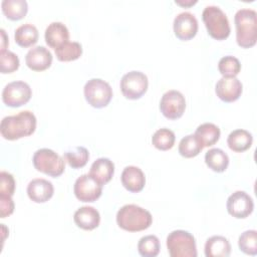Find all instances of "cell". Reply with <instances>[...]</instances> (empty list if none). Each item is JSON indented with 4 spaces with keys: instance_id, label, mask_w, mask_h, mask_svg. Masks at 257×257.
<instances>
[{
    "instance_id": "cell-1",
    "label": "cell",
    "mask_w": 257,
    "mask_h": 257,
    "mask_svg": "<svg viewBox=\"0 0 257 257\" xmlns=\"http://www.w3.org/2000/svg\"><path fill=\"white\" fill-rule=\"evenodd\" d=\"M36 116L30 110H22L14 115L2 118L0 123L1 136L8 141L28 137L35 132Z\"/></svg>"
},
{
    "instance_id": "cell-2",
    "label": "cell",
    "mask_w": 257,
    "mask_h": 257,
    "mask_svg": "<svg viewBox=\"0 0 257 257\" xmlns=\"http://www.w3.org/2000/svg\"><path fill=\"white\" fill-rule=\"evenodd\" d=\"M236 41L242 48H250L257 41V13L250 8L239 9L235 16Z\"/></svg>"
},
{
    "instance_id": "cell-3",
    "label": "cell",
    "mask_w": 257,
    "mask_h": 257,
    "mask_svg": "<svg viewBox=\"0 0 257 257\" xmlns=\"http://www.w3.org/2000/svg\"><path fill=\"white\" fill-rule=\"evenodd\" d=\"M153 222L151 213L135 204L122 206L116 213L117 225L128 232H139L148 229Z\"/></svg>"
},
{
    "instance_id": "cell-4",
    "label": "cell",
    "mask_w": 257,
    "mask_h": 257,
    "mask_svg": "<svg viewBox=\"0 0 257 257\" xmlns=\"http://www.w3.org/2000/svg\"><path fill=\"white\" fill-rule=\"evenodd\" d=\"M203 22L211 37L224 40L230 35V23L225 12L218 6H206L202 13Z\"/></svg>"
},
{
    "instance_id": "cell-5",
    "label": "cell",
    "mask_w": 257,
    "mask_h": 257,
    "mask_svg": "<svg viewBox=\"0 0 257 257\" xmlns=\"http://www.w3.org/2000/svg\"><path fill=\"white\" fill-rule=\"evenodd\" d=\"M167 248L171 257H196L194 236L185 230L172 231L167 237Z\"/></svg>"
},
{
    "instance_id": "cell-6",
    "label": "cell",
    "mask_w": 257,
    "mask_h": 257,
    "mask_svg": "<svg viewBox=\"0 0 257 257\" xmlns=\"http://www.w3.org/2000/svg\"><path fill=\"white\" fill-rule=\"evenodd\" d=\"M32 162L38 172L53 178L62 175L65 169V161L54 151L46 148L37 150L33 155Z\"/></svg>"
},
{
    "instance_id": "cell-7",
    "label": "cell",
    "mask_w": 257,
    "mask_h": 257,
    "mask_svg": "<svg viewBox=\"0 0 257 257\" xmlns=\"http://www.w3.org/2000/svg\"><path fill=\"white\" fill-rule=\"evenodd\" d=\"M86 101L95 108L106 106L112 97V88L108 82L100 78L89 79L83 87Z\"/></svg>"
},
{
    "instance_id": "cell-8",
    "label": "cell",
    "mask_w": 257,
    "mask_h": 257,
    "mask_svg": "<svg viewBox=\"0 0 257 257\" xmlns=\"http://www.w3.org/2000/svg\"><path fill=\"white\" fill-rule=\"evenodd\" d=\"M148 86V77L142 71H130L120 79V90L123 96L128 99H138L142 97L146 93Z\"/></svg>"
},
{
    "instance_id": "cell-9",
    "label": "cell",
    "mask_w": 257,
    "mask_h": 257,
    "mask_svg": "<svg viewBox=\"0 0 257 257\" xmlns=\"http://www.w3.org/2000/svg\"><path fill=\"white\" fill-rule=\"evenodd\" d=\"M32 95V90L28 83L17 80L9 82L2 90V100L10 107H19L27 103Z\"/></svg>"
},
{
    "instance_id": "cell-10",
    "label": "cell",
    "mask_w": 257,
    "mask_h": 257,
    "mask_svg": "<svg viewBox=\"0 0 257 257\" xmlns=\"http://www.w3.org/2000/svg\"><path fill=\"white\" fill-rule=\"evenodd\" d=\"M73 192L81 202H94L101 196L102 185L89 174H83L76 179Z\"/></svg>"
},
{
    "instance_id": "cell-11",
    "label": "cell",
    "mask_w": 257,
    "mask_h": 257,
    "mask_svg": "<svg viewBox=\"0 0 257 257\" xmlns=\"http://www.w3.org/2000/svg\"><path fill=\"white\" fill-rule=\"evenodd\" d=\"M186 109L185 96L175 89L165 92L160 101V110L169 119L180 118Z\"/></svg>"
},
{
    "instance_id": "cell-12",
    "label": "cell",
    "mask_w": 257,
    "mask_h": 257,
    "mask_svg": "<svg viewBox=\"0 0 257 257\" xmlns=\"http://www.w3.org/2000/svg\"><path fill=\"white\" fill-rule=\"evenodd\" d=\"M226 207L231 216L237 219H244L253 212L254 202L246 192L236 191L229 196Z\"/></svg>"
},
{
    "instance_id": "cell-13",
    "label": "cell",
    "mask_w": 257,
    "mask_h": 257,
    "mask_svg": "<svg viewBox=\"0 0 257 257\" xmlns=\"http://www.w3.org/2000/svg\"><path fill=\"white\" fill-rule=\"evenodd\" d=\"M198 20L195 15L187 11L179 13L173 23L175 35L184 41L195 37L198 32Z\"/></svg>"
},
{
    "instance_id": "cell-14",
    "label": "cell",
    "mask_w": 257,
    "mask_h": 257,
    "mask_svg": "<svg viewBox=\"0 0 257 257\" xmlns=\"http://www.w3.org/2000/svg\"><path fill=\"white\" fill-rule=\"evenodd\" d=\"M243 90V85L237 77H221L215 86L217 96L225 102L237 100Z\"/></svg>"
},
{
    "instance_id": "cell-15",
    "label": "cell",
    "mask_w": 257,
    "mask_h": 257,
    "mask_svg": "<svg viewBox=\"0 0 257 257\" xmlns=\"http://www.w3.org/2000/svg\"><path fill=\"white\" fill-rule=\"evenodd\" d=\"M52 54L44 46H35L26 53V65L34 71H43L50 67L52 63Z\"/></svg>"
},
{
    "instance_id": "cell-16",
    "label": "cell",
    "mask_w": 257,
    "mask_h": 257,
    "mask_svg": "<svg viewBox=\"0 0 257 257\" xmlns=\"http://www.w3.org/2000/svg\"><path fill=\"white\" fill-rule=\"evenodd\" d=\"M54 193V187L51 182L45 179H33L27 186V195L35 203H45Z\"/></svg>"
},
{
    "instance_id": "cell-17",
    "label": "cell",
    "mask_w": 257,
    "mask_h": 257,
    "mask_svg": "<svg viewBox=\"0 0 257 257\" xmlns=\"http://www.w3.org/2000/svg\"><path fill=\"white\" fill-rule=\"evenodd\" d=\"M122 186L132 193L141 192L146 184L144 172L136 166H127L123 169L120 176Z\"/></svg>"
},
{
    "instance_id": "cell-18",
    "label": "cell",
    "mask_w": 257,
    "mask_h": 257,
    "mask_svg": "<svg viewBox=\"0 0 257 257\" xmlns=\"http://www.w3.org/2000/svg\"><path fill=\"white\" fill-rule=\"evenodd\" d=\"M74 223L83 230H93L100 222L99 212L91 206H83L77 209L73 215Z\"/></svg>"
},
{
    "instance_id": "cell-19",
    "label": "cell",
    "mask_w": 257,
    "mask_h": 257,
    "mask_svg": "<svg viewBox=\"0 0 257 257\" xmlns=\"http://www.w3.org/2000/svg\"><path fill=\"white\" fill-rule=\"evenodd\" d=\"M44 38L49 47L56 49L69 40V31L62 22L55 21L46 27Z\"/></svg>"
},
{
    "instance_id": "cell-20",
    "label": "cell",
    "mask_w": 257,
    "mask_h": 257,
    "mask_svg": "<svg viewBox=\"0 0 257 257\" xmlns=\"http://www.w3.org/2000/svg\"><path fill=\"white\" fill-rule=\"evenodd\" d=\"M88 174L103 186L111 180L114 174V164L107 158H98L92 163Z\"/></svg>"
},
{
    "instance_id": "cell-21",
    "label": "cell",
    "mask_w": 257,
    "mask_h": 257,
    "mask_svg": "<svg viewBox=\"0 0 257 257\" xmlns=\"http://www.w3.org/2000/svg\"><path fill=\"white\" fill-rule=\"evenodd\" d=\"M231 253V245L227 238L215 235L207 239L205 243V255L207 257H228Z\"/></svg>"
},
{
    "instance_id": "cell-22",
    "label": "cell",
    "mask_w": 257,
    "mask_h": 257,
    "mask_svg": "<svg viewBox=\"0 0 257 257\" xmlns=\"http://www.w3.org/2000/svg\"><path fill=\"white\" fill-rule=\"evenodd\" d=\"M252 143L253 137L251 133L242 128L231 132L227 138L228 147L236 153H242L247 151L251 147Z\"/></svg>"
},
{
    "instance_id": "cell-23",
    "label": "cell",
    "mask_w": 257,
    "mask_h": 257,
    "mask_svg": "<svg viewBox=\"0 0 257 257\" xmlns=\"http://www.w3.org/2000/svg\"><path fill=\"white\" fill-rule=\"evenodd\" d=\"M194 135L198 139V141L201 143L203 148H205V147H211L215 145L219 141L221 132L216 124L212 122H205L200 124L196 128V132Z\"/></svg>"
},
{
    "instance_id": "cell-24",
    "label": "cell",
    "mask_w": 257,
    "mask_h": 257,
    "mask_svg": "<svg viewBox=\"0 0 257 257\" xmlns=\"http://www.w3.org/2000/svg\"><path fill=\"white\" fill-rule=\"evenodd\" d=\"M14 38L19 46L30 47L38 40V30L33 24L25 23L16 28Z\"/></svg>"
},
{
    "instance_id": "cell-25",
    "label": "cell",
    "mask_w": 257,
    "mask_h": 257,
    "mask_svg": "<svg viewBox=\"0 0 257 257\" xmlns=\"http://www.w3.org/2000/svg\"><path fill=\"white\" fill-rule=\"evenodd\" d=\"M205 163L212 171L222 173L228 168L229 157L223 150L213 148L205 154Z\"/></svg>"
},
{
    "instance_id": "cell-26",
    "label": "cell",
    "mask_w": 257,
    "mask_h": 257,
    "mask_svg": "<svg viewBox=\"0 0 257 257\" xmlns=\"http://www.w3.org/2000/svg\"><path fill=\"white\" fill-rule=\"evenodd\" d=\"M3 14L10 20H20L25 17L28 5L25 0H3L1 2Z\"/></svg>"
},
{
    "instance_id": "cell-27",
    "label": "cell",
    "mask_w": 257,
    "mask_h": 257,
    "mask_svg": "<svg viewBox=\"0 0 257 257\" xmlns=\"http://www.w3.org/2000/svg\"><path fill=\"white\" fill-rule=\"evenodd\" d=\"M63 157L64 161H66L72 169H80L87 164L89 153L86 148L78 146L66 151Z\"/></svg>"
},
{
    "instance_id": "cell-28",
    "label": "cell",
    "mask_w": 257,
    "mask_h": 257,
    "mask_svg": "<svg viewBox=\"0 0 257 257\" xmlns=\"http://www.w3.org/2000/svg\"><path fill=\"white\" fill-rule=\"evenodd\" d=\"M54 50L59 61H72L78 59L82 54V46L76 41H67Z\"/></svg>"
},
{
    "instance_id": "cell-29",
    "label": "cell",
    "mask_w": 257,
    "mask_h": 257,
    "mask_svg": "<svg viewBox=\"0 0 257 257\" xmlns=\"http://www.w3.org/2000/svg\"><path fill=\"white\" fill-rule=\"evenodd\" d=\"M203 149V146L195 137V135H188L184 137L180 141L178 147L180 155L184 158H194L198 156Z\"/></svg>"
},
{
    "instance_id": "cell-30",
    "label": "cell",
    "mask_w": 257,
    "mask_h": 257,
    "mask_svg": "<svg viewBox=\"0 0 257 257\" xmlns=\"http://www.w3.org/2000/svg\"><path fill=\"white\" fill-rule=\"evenodd\" d=\"M175 140L176 137L174 132L167 127H163L155 132L152 137V144L158 150L168 151L174 147Z\"/></svg>"
},
{
    "instance_id": "cell-31",
    "label": "cell",
    "mask_w": 257,
    "mask_h": 257,
    "mask_svg": "<svg viewBox=\"0 0 257 257\" xmlns=\"http://www.w3.org/2000/svg\"><path fill=\"white\" fill-rule=\"evenodd\" d=\"M138 251L144 257H156L160 253V240L155 235H147L140 239Z\"/></svg>"
},
{
    "instance_id": "cell-32",
    "label": "cell",
    "mask_w": 257,
    "mask_h": 257,
    "mask_svg": "<svg viewBox=\"0 0 257 257\" xmlns=\"http://www.w3.org/2000/svg\"><path fill=\"white\" fill-rule=\"evenodd\" d=\"M238 246L247 255L257 254V232L256 230L244 231L238 239Z\"/></svg>"
},
{
    "instance_id": "cell-33",
    "label": "cell",
    "mask_w": 257,
    "mask_h": 257,
    "mask_svg": "<svg viewBox=\"0 0 257 257\" xmlns=\"http://www.w3.org/2000/svg\"><path fill=\"white\" fill-rule=\"evenodd\" d=\"M218 69L223 76L236 77L241 70V63L238 58L232 55L223 56L218 63Z\"/></svg>"
},
{
    "instance_id": "cell-34",
    "label": "cell",
    "mask_w": 257,
    "mask_h": 257,
    "mask_svg": "<svg viewBox=\"0 0 257 257\" xmlns=\"http://www.w3.org/2000/svg\"><path fill=\"white\" fill-rule=\"evenodd\" d=\"M20 64L18 56L7 49L0 51V71L2 73H11L18 69Z\"/></svg>"
},
{
    "instance_id": "cell-35",
    "label": "cell",
    "mask_w": 257,
    "mask_h": 257,
    "mask_svg": "<svg viewBox=\"0 0 257 257\" xmlns=\"http://www.w3.org/2000/svg\"><path fill=\"white\" fill-rule=\"evenodd\" d=\"M16 183L14 177L5 171H1L0 173V195L13 196L15 192Z\"/></svg>"
},
{
    "instance_id": "cell-36",
    "label": "cell",
    "mask_w": 257,
    "mask_h": 257,
    "mask_svg": "<svg viewBox=\"0 0 257 257\" xmlns=\"http://www.w3.org/2000/svg\"><path fill=\"white\" fill-rule=\"evenodd\" d=\"M14 211V202L12 196L0 195V216L5 218L10 216Z\"/></svg>"
},
{
    "instance_id": "cell-37",
    "label": "cell",
    "mask_w": 257,
    "mask_h": 257,
    "mask_svg": "<svg viewBox=\"0 0 257 257\" xmlns=\"http://www.w3.org/2000/svg\"><path fill=\"white\" fill-rule=\"evenodd\" d=\"M176 2V4H178V5H181V6H185V7H190V6H192V5H194V4H196L197 3V0H176L175 1Z\"/></svg>"
},
{
    "instance_id": "cell-38",
    "label": "cell",
    "mask_w": 257,
    "mask_h": 257,
    "mask_svg": "<svg viewBox=\"0 0 257 257\" xmlns=\"http://www.w3.org/2000/svg\"><path fill=\"white\" fill-rule=\"evenodd\" d=\"M1 36H2V41H1V50H5L6 46L8 45V38L6 37V33L4 29H1Z\"/></svg>"
}]
</instances>
